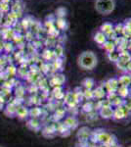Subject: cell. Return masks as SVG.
<instances>
[{
  "mask_svg": "<svg viewBox=\"0 0 131 147\" xmlns=\"http://www.w3.org/2000/svg\"><path fill=\"white\" fill-rule=\"evenodd\" d=\"M77 64L83 70H93L97 66V57L93 51H84L78 56Z\"/></svg>",
  "mask_w": 131,
  "mask_h": 147,
  "instance_id": "6da1fadb",
  "label": "cell"
},
{
  "mask_svg": "<svg viewBox=\"0 0 131 147\" xmlns=\"http://www.w3.org/2000/svg\"><path fill=\"white\" fill-rule=\"evenodd\" d=\"M93 96L96 99H103L106 96V90L101 86L96 87V89L93 90Z\"/></svg>",
  "mask_w": 131,
  "mask_h": 147,
  "instance_id": "5bb4252c",
  "label": "cell"
},
{
  "mask_svg": "<svg viewBox=\"0 0 131 147\" xmlns=\"http://www.w3.org/2000/svg\"><path fill=\"white\" fill-rule=\"evenodd\" d=\"M126 71L131 73V60L127 63V65H126Z\"/></svg>",
  "mask_w": 131,
  "mask_h": 147,
  "instance_id": "484cf974",
  "label": "cell"
},
{
  "mask_svg": "<svg viewBox=\"0 0 131 147\" xmlns=\"http://www.w3.org/2000/svg\"><path fill=\"white\" fill-rule=\"evenodd\" d=\"M118 86H120V84H118V79L109 80L108 82H106V84H105L106 91L109 92V93H114V92H116Z\"/></svg>",
  "mask_w": 131,
  "mask_h": 147,
  "instance_id": "5b68a950",
  "label": "cell"
},
{
  "mask_svg": "<svg viewBox=\"0 0 131 147\" xmlns=\"http://www.w3.org/2000/svg\"><path fill=\"white\" fill-rule=\"evenodd\" d=\"M129 94H130V96H131V85H130V87H129Z\"/></svg>",
  "mask_w": 131,
  "mask_h": 147,
  "instance_id": "4316f807",
  "label": "cell"
},
{
  "mask_svg": "<svg viewBox=\"0 0 131 147\" xmlns=\"http://www.w3.org/2000/svg\"><path fill=\"white\" fill-rule=\"evenodd\" d=\"M114 27H115V26L112 23H104V24H102L101 27H100V32L105 34L107 36V34H109L110 32H112L114 30Z\"/></svg>",
  "mask_w": 131,
  "mask_h": 147,
  "instance_id": "9c48e42d",
  "label": "cell"
},
{
  "mask_svg": "<svg viewBox=\"0 0 131 147\" xmlns=\"http://www.w3.org/2000/svg\"><path fill=\"white\" fill-rule=\"evenodd\" d=\"M94 7L96 12H98L100 15L108 16L115 10L116 1L115 0H96Z\"/></svg>",
  "mask_w": 131,
  "mask_h": 147,
  "instance_id": "7a4b0ae2",
  "label": "cell"
},
{
  "mask_svg": "<svg viewBox=\"0 0 131 147\" xmlns=\"http://www.w3.org/2000/svg\"><path fill=\"white\" fill-rule=\"evenodd\" d=\"M65 100H66V103L68 104L70 107H75L77 104L78 103V99H77V96L75 94V92H68L65 96Z\"/></svg>",
  "mask_w": 131,
  "mask_h": 147,
  "instance_id": "8992f818",
  "label": "cell"
},
{
  "mask_svg": "<svg viewBox=\"0 0 131 147\" xmlns=\"http://www.w3.org/2000/svg\"><path fill=\"white\" fill-rule=\"evenodd\" d=\"M118 84L122 86L129 87L131 85V76L130 75H123L118 79Z\"/></svg>",
  "mask_w": 131,
  "mask_h": 147,
  "instance_id": "30bf717a",
  "label": "cell"
},
{
  "mask_svg": "<svg viewBox=\"0 0 131 147\" xmlns=\"http://www.w3.org/2000/svg\"><path fill=\"white\" fill-rule=\"evenodd\" d=\"M17 114H18V116L20 118H25V117H27V115H28V110H27V109H25V108L18 109Z\"/></svg>",
  "mask_w": 131,
  "mask_h": 147,
  "instance_id": "603a6c76",
  "label": "cell"
},
{
  "mask_svg": "<svg viewBox=\"0 0 131 147\" xmlns=\"http://www.w3.org/2000/svg\"><path fill=\"white\" fill-rule=\"evenodd\" d=\"M65 125L70 129H75L78 125V121L75 117H68L65 120Z\"/></svg>",
  "mask_w": 131,
  "mask_h": 147,
  "instance_id": "4fadbf2b",
  "label": "cell"
},
{
  "mask_svg": "<svg viewBox=\"0 0 131 147\" xmlns=\"http://www.w3.org/2000/svg\"><path fill=\"white\" fill-rule=\"evenodd\" d=\"M103 48L107 53H112V52L116 50V45L115 41H112V40H107V42L103 45Z\"/></svg>",
  "mask_w": 131,
  "mask_h": 147,
  "instance_id": "7c38bea8",
  "label": "cell"
},
{
  "mask_svg": "<svg viewBox=\"0 0 131 147\" xmlns=\"http://www.w3.org/2000/svg\"><path fill=\"white\" fill-rule=\"evenodd\" d=\"M97 139L102 142L103 144H108L111 142V139H112V136H110L109 134H107V132H100V134L97 136Z\"/></svg>",
  "mask_w": 131,
  "mask_h": 147,
  "instance_id": "8fae6325",
  "label": "cell"
},
{
  "mask_svg": "<svg viewBox=\"0 0 131 147\" xmlns=\"http://www.w3.org/2000/svg\"><path fill=\"white\" fill-rule=\"evenodd\" d=\"M94 84H95L94 80L90 79V78H87V79L83 80V82H82V85L85 89H92L93 87H94Z\"/></svg>",
  "mask_w": 131,
  "mask_h": 147,
  "instance_id": "9a60e30c",
  "label": "cell"
},
{
  "mask_svg": "<svg viewBox=\"0 0 131 147\" xmlns=\"http://www.w3.org/2000/svg\"><path fill=\"white\" fill-rule=\"evenodd\" d=\"M57 27H58L60 30H65L67 27V22L64 18H59L57 20Z\"/></svg>",
  "mask_w": 131,
  "mask_h": 147,
  "instance_id": "ac0fdd59",
  "label": "cell"
},
{
  "mask_svg": "<svg viewBox=\"0 0 131 147\" xmlns=\"http://www.w3.org/2000/svg\"><path fill=\"white\" fill-rule=\"evenodd\" d=\"M108 58L111 62H114V63H118V60H120V52L118 51H114L112 53H109L108 54Z\"/></svg>",
  "mask_w": 131,
  "mask_h": 147,
  "instance_id": "2e32d148",
  "label": "cell"
},
{
  "mask_svg": "<svg viewBox=\"0 0 131 147\" xmlns=\"http://www.w3.org/2000/svg\"><path fill=\"white\" fill-rule=\"evenodd\" d=\"M93 108L94 107H93V104L91 103V102H87V103L83 106V110L86 111V112H88V113L91 112V111L93 110Z\"/></svg>",
  "mask_w": 131,
  "mask_h": 147,
  "instance_id": "d4e9b609",
  "label": "cell"
},
{
  "mask_svg": "<svg viewBox=\"0 0 131 147\" xmlns=\"http://www.w3.org/2000/svg\"><path fill=\"white\" fill-rule=\"evenodd\" d=\"M123 106L130 112L131 111V96L130 97L128 96L127 98L123 99Z\"/></svg>",
  "mask_w": 131,
  "mask_h": 147,
  "instance_id": "7402d4cb",
  "label": "cell"
},
{
  "mask_svg": "<svg viewBox=\"0 0 131 147\" xmlns=\"http://www.w3.org/2000/svg\"><path fill=\"white\" fill-rule=\"evenodd\" d=\"M63 52H64V49H63V47L60 46V45H58L55 48V51H54V53L56 54L57 57H61L62 55H63Z\"/></svg>",
  "mask_w": 131,
  "mask_h": 147,
  "instance_id": "cb8c5ba5",
  "label": "cell"
},
{
  "mask_svg": "<svg viewBox=\"0 0 131 147\" xmlns=\"http://www.w3.org/2000/svg\"><path fill=\"white\" fill-rule=\"evenodd\" d=\"M82 95L85 99H88V100H91V99L94 98L92 89H85V90L82 92Z\"/></svg>",
  "mask_w": 131,
  "mask_h": 147,
  "instance_id": "e0dca14e",
  "label": "cell"
},
{
  "mask_svg": "<svg viewBox=\"0 0 131 147\" xmlns=\"http://www.w3.org/2000/svg\"><path fill=\"white\" fill-rule=\"evenodd\" d=\"M123 28H124L123 24H118V25H116L115 27H114V30H115V32L118 34H118H122Z\"/></svg>",
  "mask_w": 131,
  "mask_h": 147,
  "instance_id": "d6986e66",
  "label": "cell"
},
{
  "mask_svg": "<svg viewBox=\"0 0 131 147\" xmlns=\"http://www.w3.org/2000/svg\"><path fill=\"white\" fill-rule=\"evenodd\" d=\"M99 114L103 119H112L114 115V109L110 103L106 104V105L103 104V106H101V108L99 110Z\"/></svg>",
  "mask_w": 131,
  "mask_h": 147,
  "instance_id": "3957f363",
  "label": "cell"
},
{
  "mask_svg": "<svg viewBox=\"0 0 131 147\" xmlns=\"http://www.w3.org/2000/svg\"><path fill=\"white\" fill-rule=\"evenodd\" d=\"M56 14H57V16H58L59 18H64L67 15L66 8H64V7H60V8H58L56 10Z\"/></svg>",
  "mask_w": 131,
  "mask_h": 147,
  "instance_id": "44dd1931",
  "label": "cell"
},
{
  "mask_svg": "<svg viewBox=\"0 0 131 147\" xmlns=\"http://www.w3.org/2000/svg\"><path fill=\"white\" fill-rule=\"evenodd\" d=\"M128 113H129V111H128L123 105L118 106V107H116V109H114L113 118L115 120H116V121L122 120V119H124V118L127 117Z\"/></svg>",
  "mask_w": 131,
  "mask_h": 147,
  "instance_id": "277c9868",
  "label": "cell"
},
{
  "mask_svg": "<svg viewBox=\"0 0 131 147\" xmlns=\"http://www.w3.org/2000/svg\"><path fill=\"white\" fill-rule=\"evenodd\" d=\"M0 1H1V0H0Z\"/></svg>",
  "mask_w": 131,
  "mask_h": 147,
  "instance_id": "83f0119b",
  "label": "cell"
},
{
  "mask_svg": "<svg viewBox=\"0 0 131 147\" xmlns=\"http://www.w3.org/2000/svg\"><path fill=\"white\" fill-rule=\"evenodd\" d=\"M0 147H1V146H0Z\"/></svg>",
  "mask_w": 131,
  "mask_h": 147,
  "instance_id": "f1b7e54d",
  "label": "cell"
},
{
  "mask_svg": "<svg viewBox=\"0 0 131 147\" xmlns=\"http://www.w3.org/2000/svg\"><path fill=\"white\" fill-rule=\"evenodd\" d=\"M107 40H108V38H107L106 34H103L102 32H100V30H98V32L94 34V41L96 42L97 44H99V45L103 46L107 42Z\"/></svg>",
  "mask_w": 131,
  "mask_h": 147,
  "instance_id": "52a82bcc",
  "label": "cell"
},
{
  "mask_svg": "<svg viewBox=\"0 0 131 147\" xmlns=\"http://www.w3.org/2000/svg\"><path fill=\"white\" fill-rule=\"evenodd\" d=\"M116 92H118L116 94H118V95L120 96V98H122V99L127 98V97L130 95V94H129V87L122 86V85H120V86H118Z\"/></svg>",
  "mask_w": 131,
  "mask_h": 147,
  "instance_id": "ba28073f",
  "label": "cell"
},
{
  "mask_svg": "<svg viewBox=\"0 0 131 147\" xmlns=\"http://www.w3.org/2000/svg\"><path fill=\"white\" fill-rule=\"evenodd\" d=\"M53 80H55V82H56L57 85H61L66 80V79H65V77H64V76L57 75V76H55V77H54Z\"/></svg>",
  "mask_w": 131,
  "mask_h": 147,
  "instance_id": "ffe728a7",
  "label": "cell"
}]
</instances>
